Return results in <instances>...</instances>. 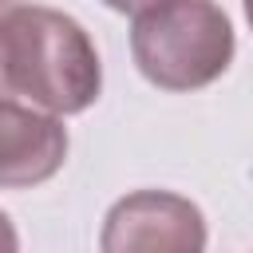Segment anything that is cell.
<instances>
[{
	"instance_id": "obj_8",
	"label": "cell",
	"mask_w": 253,
	"mask_h": 253,
	"mask_svg": "<svg viewBox=\"0 0 253 253\" xmlns=\"http://www.w3.org/2000/svg\"><path fill=\"white\" fill-rule=\"evenodd\" d=\"M245 20H249V28H253V0H245Z\"/></svg>"
},
{
	"instance_id": "obj_7",
	"label": "cell",
	"mask_w": 253,
	"mask_h": 253,
	"mask_svg": "<svg viewBox=\"0 0 253 253\" xmlns=\"http://www.w3.org/2000/svg\"><path fill=\"white\" fill-rule=\"evenodd\" d=\"M8 4H12V0H0V20H4ZM4 99H8V83H4V71H0V103H4Z\"/></svg>"
},
{
	"instance_id": "obj_5",
	"label": "cell",
	"mask_w": 253,
	"mask_h": 253,
	"mask_svg": "<svg viewBox=\"0 0 253 253\" xmlns=\"http://www.w3.org/2000/svg\"><path fill=\"white\" fill-rule=\"evenodd\" d=\"M0 253H20V237H16V225L8 221V213L0 210Z\"/></svg>"
},
{
	"instance_id": "obj_6",
	"label": "cell",
	"mask_w": 253,
	"mask_h": 253,
	"mask_svg": "<svg viewBox=\"0 0 253 253\" xmlns=\"http://www.w3.org/2000/svg\"><path fill=\"white\" fill-rule=\"evenodd\" d=\"M107 8H115V12H130V16H138V12H146V8H154L158 0H103Z\"/></svg>"
},
{
	"instance_id": "obj_2",
	"label": "cell",
	"mask_w": 253,
	"mask_h": 253,
	"mask_svg": "<svg viewBox=\"0 0 253 253\" xmlns=\"http://www.w3.org/2000/svg\"><path fill=\"white\" fill-rule=\"evenodd\" d=\"M130 55L162 91H198L233 59L229 16L213 0H158L134 16Z\"/></svg>"
},
{
	"instance_id": "obj_4",
	"label": "cell",
	"mask_w": 253,
	"mask_h": 253,
	"mask_svg": "<svg viewBox=\"0 0 253 253\" xmlns=\"http://www.w3.org/2000/svg\"><path fill=\"white\" fill-rule=\"evenodd\" d=\"M67 158V130L55 115L0 103V190H32Z\"/></svg>"
},
{
	"instance_id": "obj_1",
	"label": "cell",
	"mask_w": 253,
	"mask_h": 253,
	"mask_svg": "<svg viewBox=\"0 0 253 253\" xmlns=\"http://www.w3.org/2000/svg\"><path fill=\"white\" fill-rule=\"evenodd\" d=\"M0 71L8 95H28L55 115L87 111L103 87L99 51L83 24L40 4H8L0 20Z\"/></svg>"
},
{
	"instance_id": "obj_3",
	"label": "cell",
	"mask_w": 253,
	"mask_h": 253,
	"mask_svg": "<svg viewBox=\"0 0 253 253\" xmlns=\"http://www.w3.org/2000/svg\"><path fill=\"white\" fill-rule=\"evenodd\" d=\"M99 253H206V217L182 194L134 190L111 206Z\"/></svg>"
}]
</instances>
